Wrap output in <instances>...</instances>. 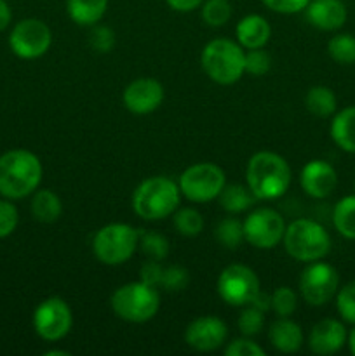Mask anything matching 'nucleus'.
Segmentation results:
<instances>
[{"mask_svg":"<svg viewBox=\"0 0 355 356\" xmlns=\"http://www.w3.org/2000/svg\"><path fill=\"white\" fill-rule=\"evenodd\" d=\"M42 163L28 149H10L0 156V195L9 200L28 197L42 181Z\"/></svg>","mask_w":355,"mask_h":356,"instance_id":"obj_1","label":"nucleus"},{"mask_svg":"<svg viewBox=\"0 0 355 356\" xmlns=\"http://www.w3.org/2000/svg\"><path fill=\"white\" fill-rule=\"evenodd\" d=\"M291 167L274 152H258L247 162V186L258 200H275L285 195L291 184Z\"/></svg>","mask_w":355,"mask_h":356,"instance_id":"obj_2","label":"nucleus"},{"mask_svg":"<svg viewBox=\"0 0 355 356\" xmlns=\"http://www.w3.org/2000/svg\"><path fill=\"white\" fill-rule=\"evenodd\" d=\"M180 200V186L171 177H148L132 193V211L145 221H160L176 212Z\"/></svg>","mask_w":355,"mask_h":356,"instance_id":"obj_3","label":"nucleus"},{"mask_svg":"<svg viewBox=\"0 0 355 356\" xmlns=\"http://www.w3.org/2000/svg\"><path fill=\"white\" fill-rule=\"evenodd\" d=\"M284 249L292 259L299 263L320 261L329 254L331 236L320 222L313 219H296L285 226Z\"/></svg>","mask_w":355,"mask_h":356,"instance_id":"obj_4","label":"nucleus"},{"mask_svg":"<svg viewBox=\"0 0 355 356\" xmlns=\"http://www.w3.org/2000/svg\"><path fill=\"white\" fill-rule=\"evenodd\" d=\"M246 51L228 38H214L209 42L200 54V65L205 75L219 86H232L239 82L244 70Z\"/></svg>","mask_w":355,"mask_h":356,"instance_id":"obj_5","label":"nucleus"},{"mask_svg":"<svg viewBox=\"0 0 355 356\" xmlns=\"http://www.w3.org/2000/svg\"><path fill=\"white\" fill-rule=\"evenodd\" d=\"M111 312L129 323H145L157 315L160 308V296L157 287L145 282H131L111 294Z\"/></svg>","mask_w":355,"mask_h":356,"instance_id":"obj_6","label":"nucleus"},{"mask_svg":"<svg viewBox=\"0 0 355 356\" xmlns=\"http://www.w3.org/2000/svg\"><path fill=\"white\" fill-rule=\"evenodd\" d=\"M139 247V229L125 222H111L97 229L93 240V252L106 266L124 264Z\"/></svg>","mask_w":355,"mask_h":356,"instance_id":"obj_7","label":"nucleus"},{"mask_svg":"<svg viewBox=\"0 0 355 356\" xmlns=\"http://www.w3.org/2000/svg\"><path fill=\"white\" fill-rule=\"evenodd\" d=\"M225 184L226 176L221 167L211 162H200L183 170L178 186L184 198L195 204H205L216 200Z\"/></svg>","mask_w":355,"mask_h":356,"instance_id":"obj_8","label":"nucleus"},{"mask_svg":"<svg viewBox=\"0 0 355 356\" xmlns=\"http://www.w3.org/2000/svg\"><path fill=\"white\" fill-rule=\"evenodd\" d=\"M218 294L228 306L242 308L251 305L260 289V278L246 264H230L218 278Z\"/></svg>","mask_w":355,"mask_h":356,"instance_id":"obj_9","label":"nucleus"},{"mask_svg":"<svg viewBox=\"0 0 355 356\" xmlns=\"http://www.w3.org/2000/svg\"><path fill=\"white\" fill-rule=\"evenodd\" d=\"M340 275L329 263H308L299 277V292L310 306H324L338 294Z\"/></svg>","mask_w":355,"mask_h":356,"instance_id":"obj_10","label":"nucleus"},{"mask_svg":"<svg viewBox=\"0 0 355 356\" xmlns=\"http://www.w3.org/2000/svg\"><path fill=\"white\" fill-rule=\"evenodd\" d=\"M73 325L70 306L61 298H47L35 308L33 329L38 337L49 343L61 341L68 336Z\"/></svg>","mask_w":355,"mask_h":356,"instance_id":"obj_11","label":"nucleus"},{"mask_svg":"<svg viewBox=\"0 0 355 356\" xmlns=\"http://www.w3.org/2000/svg\"><path fill=\"white\" fill-rule=\"evenodd\" d=\"M52 44L51 28L40 19L28 17L21 19L13 28L9 37V47L17 58L37 59L49 51Z\"/></svg>","mask_w":355,"mask_h":356,"instance_id":"obj_12","label":"nucleus"},{"mask_svg":"<svg viewBox=\"0 0 355 356\" xmlns=\"http://www.w3.org/2000/svg\"><path fill=\"white\" fill-rule=\"evenodd\" d=\"M284 232V218L274 209H256L244 221V238L254 249H274L278 242H282Z\"/></svg>","mask_w":355,"mask_h":356,"instance_id":"obj_13","label":"nucleus"},{"mask_svg":"<svg viewBox=\"0 0 355 356\" xmlns=\"http://www.w3.org/2000/svg\"><path fill=\"white\" fill-rule=\"evenodd\" d=\"M228 337V327L218 316H200L195 318L184 330V341L188 346L200 353H211L219 350Z\"/></svg>","mask_w":355,"mask_h":356,"instance_id":"obj_14","label":"nucleus"},{"mask_svg":"<svg viewBox=\"0 0 355 356\" xmlns=\"http://www.w3.org/2000/svg\"><path fill=\"white\" fill-rule=\"evenodd\" d=\"M122 101L131 113H153L164 101V87L155 79H148V76L136 79L125 87Z\"/></svg>","mask_w":355,"mask_h":356,"instance_id":"obj_15","label":"nucleus"},{"mask_svg":"<svg viewBox=\"0 0 355 356\" xmlns=\"http://www.w3.org/2000/svg\"><path fill=\"white\" fill-rule=\"evenodd\" d=\"M299 184L308 197L322 200L338 186V174L326 160H310L299 172Z\"/></svg>","mask_w":355,"mask_h":356,"instance_id":"obj_16","label":"nucleus"},{"mask_svg":"<svg viewBox=\"0 0 355 356\" xmlns=\"http://www.w3.org/2000/svg\"><path fill=\"white\" fill-rule=\"evenodd\" d=\"M348 332L341 322L334 318H324L312 327L308 336V346L315 355H334L345 346Z\"/></svg>","mask_w":355,"mask_h":356,"instance_id":"obj_17","label":"nucleus"},{"mask_svg":"<svg viewBox=\"0 0 355 356\" xmlns=\"http://www.w3.org/2000/svg\"><path fill=\"white\" fill-rule=\"evenodd\" d=\"M305 10L308 23L322 31L340 30L348 16L341 0H310Z\"/></svg>","mask_w":355,"mask_h":356,"instance_id":"obj_18","label":"nucleus"},{"mask_svg":"<svg viewBox=\"0 0 355 356\" xmlns=\"http://www.w3.org/2000/svg\"><path fill=\"white\" fill-rule=\"evenodd\" d=\"M235 35L242 49H261L270 40L271 26L260 14H249L237 23Z\"/></svg>","mask_w":355,"mask_h":356,"instance_id":"obj_19","label":"nucleus"},{"mask_svg":"<svg viewBox=\"0 0 355 356\" xmlns=\"http://www.w3.org/2000/svg\"><path fill=\"white\" fill-rule=\"evenodd\" d=\"M268 339L270 344L281 353H296L303 346V330L301 327L291 318L275 320L268 329Z\"/></svg>","mask_w":355,"mask_h":356,"instance_id":"obj_20","label":"nucleus"},{"mask_svg":"<svg viewBox=\"0 0 355 356\" xmlns=\"http://www.w3.org/2000/svg\"><path fill=\"white\" fill-rule=\"evenodd\" d=\"M329 132L338 148L347 153H355V106L338 111L331 122Z\"/></svg>","mask_w":355,"mask_h":356,"instance_id":"obj_21","label":"nucleus"},{"mask_svg":"<svg viewBox=\"0 0 355 356\" xmlns=\"http://www.w3.org/2000/svg\"><path fill=\"white\" fill-rule=\"evenodd\" d=\"M108 9V0H66V13L80 26H94Z\"/></svg>","mask_w":355,"mask_h":356,"instance_id":"obj_22","label":"nucleus"},{"mask_svg":"<svg viewBox=\"0 0 355 356\" xmlns=\"http://www.w3.org/2000/svg\"><path fill=\"white\" fill-rule=\"evenodd\" d=\"M30 211L37 221L51 225V222L58 221L63 214L61 198L52 190H35Z\"/></svg>","mask_w":355,"mask_h":356,"instance_id":"obj_23","label":"nucleus"},{"mask_svg":"<svg viewBox=\"0 0 355 356\" xmlns=\"http://www.w3.org/2000/svg\"><path fill=\"white\" fill-rule=\"evenodd\" d=\"M218 200L223 211H226L228 214H240V212H246L247 209L253 207L258 198L254 197L249 186H244V184H225Z\"/></svg>","mask_w":355,"mask_h":356,"instance_id":"obj_24","label":"nucleus"},{"mask_svg":"<svg viewBox=\"0 0 355 356\" xmlns=\"http://www.w3.org/2000/svg\"><path fill=\"white\" fill-rule=\"evenodd\" d=\"M305 106L312 115L319 118H327L336 111L338 99L333 89L324 86H315L308 89L305 96Z\"/></svg>","mask_w":355,"mask_h":356,"instance_id":"obj_25","label":"nucleus"},{"mask_svg":"<svg viewBox=\"0 0 355 356\" xmlns=\"http://www.w3.org/2000/svg\"><path fill=\"white\" fill-rule=\"evenodd\" d=\"M333 225L341 236L355 240V195L343 197L334 205Z\"/></svg>","mask_w":355,"mask_h":356,"instance_id":"obj_26","label":"nucleus"},{"mask_svg":"<svg viewBox=\"0 0 355 356\" xmlns=\"http://www.w3.org/2000/svg\"><path fill=\"white\" fill-rule=\"evenodd\" d=\"M173 222L176 232L187 238L198 236L204 229V218L197 209L191 207H178L173 214Z\"/></svg>","mask_w":355,"mask_h":356,"instance_id":"obj_27","label":"nucleus"},{"mask_svg":"<svg viewBox=\"0 0 355 356\" xmlns=\"http://www.w3.org/2000/svg\"><path fill=\"white\" fill-rule=\"evenodd\" d=\"M214 236L225 249L235 250L244 242V222L237 218H225L216 225Z\"/></svg>","mask_w":355,"mask_h":356,"instance_id":"obj_28","label":"nucleus"},{"mask_svg":"<svg viewBox=\"0 0 355 356\" xmlns=\"http://www.w3.org/2000/svg\"><path fill=\"white\" fill-rule=\"evenodd\" d=\"M327 52L338 65H355V37L350 33L334 35L327 44Z\"/></svg>","mask_w":355,"mask_h":356,"instance_id":"obj_29","label":"nucleus"},{"mask_svg":"<svg viewBox=\"0 0 355 356\" xmlns=\"http://www.w3.org/2000/svg\"><path fill=\"white\" fill-rule=\"evenodd\" d=\"M139 249L148 259L164 261L169 254V242L160 233L139 229Z\"/></svg>","mask_w":355,"mask_h":356,"instance_id":"obj_30","label":"nucleus"},{"mask_svg":"<svg viewBox=\"0 0 355 356\" xmlns=\"http://www.w3.org/2000/svg\"><path fill=\"white\" fill-rule=\"evenodd\" d=\"M202 19L207 26H225L232 17V3L230 0H204L202 3Z\"/></svg>","mask_w":355,"mask_h":356,"instance_id":"obj_31","label":"nucleus"},{"mask_svg":"<svg viewBox=\"0 0 355 356\" xmlns=\"http://www.w3.org/2000/svg\"><path fill=\"white\" fill-rule=\"evenodd\" d=\"M263 325H265V313L251 305L246 306V309L240 313L239 322H237V327H239L240 334L246 337L258 336V334L263 330Z\"/></svg>","mask_w":355,"mask_h":356,"instance_id":"obj_32","label":"nucleus"},{"mask_svg":"<svg viewBox=\"0 0 355 356\" xmlns=\"http://www.w3.org/2000/svg\"><path fill=\"white\" fill-rule=\"evenodd\" d=\"M190 284V273H188L187 268L183 266H167L164 268L162 273V282H160V287L167 292H180L183 289H187V285Z\"/></svg>","mask_w":355,"mask_h":356,"instance_id":"obj_33","label":"nucleus"},{"mask_svg":"<svg viewBox=\"0 0 355 356\" xmlns=\"http://www.w3.org/2000/svg\"><path fill=\"white\" fill-rule=\"evenodd\" d=\"M298 306V298H296L294 291L289 287H278L277 291L271 294V309L277 313L282 318H287L296 312Z\"/></svg>","mask_w":355,"mask_h":356,"instance_id":"obj_34","label":"nucleus"},{"mask_svg":"<svg viewBox=\"0 0 355 356\" xmlns=\"http://www.w3.org/2000/svg\"><path fill=\"white\" fill-rule=\"evenodd\" d=\"M336 308L345 322L355 325V280L338 291Z\"/></svg>","mask_w":355,"mask_h":356,"instance_id":"obj_35","label":"nucleus"},{"mask_svg":"<svg viewBox=\"0 0 355 356\" xmlns=\"http://www.w3.org/2000/svg\"><path fill=\"white\" fill-rule=\"evenodd\" d=\"M271 59L270 54L267 51L261 49H247L246 58H244V70H246L249 75L260 76L270 70Z\"/></svg>","mask_w":355,"mask_h":356,"instance_id":"obj_36","label":"nucleus"},{"mask_svg":"<svg viewBox=\"0 0 355 356\" xmlns=\"http://www.w3.org/2000/svg\"><path fill=\"white\" fill-rule=\"evenodd\" d=\"M19 222V214H17L16 205L10 204L9 198L0 200V238L13 235Z\"/></svg>","mask_w":355,"mask_h":356,"instance_id":"obj_37","label":"nucleus"},{"mask_svg":"<svg viewBox=\"0 0 355 356\" xmlns=\"http://www.w3.org/2000/svg\"><path fill=\"white\" fill-rule=\"evenodd\" d=\"M90 47L100 54H106L115 45V33L108 26H94L89 37Z\"/></svg>","mask_w":355,"mask_h":356,"instance_id":"obj_38","label":"nucleus"},{"mask_svg":"<svg viewBox=\"0 0 355 356\" xmlns=\"http://www.w3.org/2000/svg\"><path fill=\"white\" fill-rule=\"evenodd\" d=\"M226 356H265L263 348L256 344L254 341L247 339L246 336L242 339H235L225 348Z\"/></svg>","mask_w":355,"mask_h":356,"instance_id":"obj_39","label":"nucleus"},{"mask_svg":"<svg viewBox=\"0 0 355 356\" xmlns=\"http://www.w3.org/2000/svg\"><path fill=\"white\" fill-rule=\"evenodd\" d=\"M270 10L278 14H296L306 9L310 0H261Z\"/></svg>","mask_w":355,"mask_h":356,"instance_id":"obj_40","label":"nucleus"},{"mask_svg":"<svg viewBox=\"0 0 355 356\" xmlns=\"http://www.w3.org/2000/svg\"><path fill=\"white\" fill-rule=\"evenodd\" d=\"M162 273L164 266L160 264V261L148 259L139 270V280L145 282V284L152 285V287H160V282H162Z\"/></svg>","mask_w":355,"mask_h":356,"instance_id":"obj_41","label":"nucleus"},{"mask_svg":"<svg viewBox=\"0 0 355 356\" xmlns=\"http://www.w3.org/2000/svg\"><path fill=\"white\" fill-rule=\"evenodd\" d=\"M167 6L176 13H191L204 3V0H166Z\"/></svg>","mask_w":355,"mask_h":356,"instance_id":"obj_42","label":"nucleus"},{"mask_svg":"<svg viewBox=\"0 0 355 356\" xmlns=\"http://www.w3.org/2000/svg\"><path fill=\"white\" fill-rule=\"evenodd\" d=\"M251 306H254V308L261 309L263 313H267L268 309H271V296L265 294V292H258L256 298L251 301Z\"/></svg>","mask_w":355,"mask_h":356,"instance_id":"obj_43","label":"nucleus"},{"mask_svg":"<svg viewBox=\"0 0 355 356\" xmlns=\"http://www.w3.org/2000/svg\"><path fill=\"white\" fill-rule=\"evenodd\" d=\"M10 19H13V10H10L9 3L6 0H0V31L9 26Z\"/></svg>","mask_w":355,"mask_h":356,"instance_id":"obj_44","label":"nucleus"},{"mask_svg":"<svg viewBox=\"0 0 355 356\" xmlns=\"http://www.w3.org/2000/svg\"><path fill=\"white\" fill-rule=\"evenodd\" d=\"M347 343H348V348H350V353L355 356V327L350 330V332H348Z\"/></svg>","mask_w":355,"mask_h":356,"instance_id":"obj_45","label":"nucleus"},{"mask_svg":"<svg viewBox=\"0 0 355 356\" xmlns=\"http://www.w3.org/2000/svg\"><path fill=\"white\" fill-rule=\"evenodd\" d=\"M45 356H70V353L65 350H51L45 353Z\"/></svg>","mask_w":355,"mask_h":356,"instance_id":"obj_46","label":"nucleus"}]
</instances>
